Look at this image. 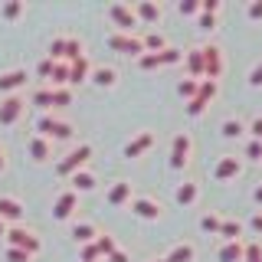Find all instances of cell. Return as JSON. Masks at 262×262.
Listing matches in <instances>:
<instances>
[{
    "mask_svg": "<svg viewBox=\"0 0 262 262\" xmlns=\"http://www.w3.org/2000/svg\"><path fill=\"white\" fill-rule=\"evenodd\" d=\"M7 243H10V249H23V252H30V256H36V252L43 249L39 236L27 226H7Z\"/></svg>",
    "mask_w": 262,
    "mask_h": 262,
    "instance_id": "obj_1",
    "label": "cell"
},
{
    "mask_svg": "<svg viewBox=\"0 0 262 262\" xmlns=\"http://www.w3.org/2000/svg\"><path fill=\"white\" fill-rule=\"evenodd\" d=\"M89 158H92V144H79L72 154H66V158L56 164V174H59V177H72L76 170L85 167V161H89Z\"/></svg>",
    "mask_w": 262,
    "mask_h": 262,
    "instance_id": "obj_2",
    "label": "cell"
},
{
    "mask_svg": "<svg viewBox=\"0 0 262 262\" xmlns=\"http://www.w3.org/2000/svg\"><path fill=\"white\" fill-rule=\"evenodd\" d=\"M36 135H43L49 138V141H66V138H72V125L69 121H59V118H53V115H43V118L36 121Z\"/></svg>",
    "mask_w": 262,
    "mask_h": 262,
    "instance_id": "obj_3",
    "label": "cell"
},
{
    "mask_svg": "<svg viewBox=\"0 0 262 262\" xmlns=\"http://www.w3.org/2000/svg\"><path fill=\"white\" fill-rule=\"evenodd\" d=\"M190 135L187 131H180V135H174V144H170V167L174 170H184L187 167V161H190Z\"/></svg>",
    "mask_w": 262,
    "mask_h": 262,
    "instance_id": "obj_4",
    "label": "cell"
},
{
    "mask_svg": "<svg viewBox=\"0 0 262 262\" xmlns=\"http://www.w3.org/2000/svg\"><path fill=\"white\" fill-rule=\"evenodd\" d=\"M203 79L216 82L220 76H223V49L220 46H203Z\"/></svg>",
    "mask_w": 262,
    "mask_h": 262,
    "instance_id": "obj_5",
    "label": "cell"
},
{
    "mask_svg": "<svg viewBox=\"0 0 262 262\" xmlns=\"http://www.w3.org/2000/svg\"><path fill=\"white\" fill-rule=\"evenodd\" d=\"M108 46L115 53H125V56H141L144 53V43L131 33H108Z\"/></svg>",
    "mask_w": 262,
    "mask_h": 262,
    "instance_id": "obj_6",
    "label": "cell"
},
{
    "mask_svg": "<svg viewBox=\"0 0 262 262\" xmlns=\"http://www.w3.org/2000/svg\"><path fill=\"white\" fill-rule=\"evenodd\" d=\"M23 112H27V102L20 95H7L0 102V125H16L23 118Z\"/></svg>",
    "mask_w": 262,
    "mask_h": 262,
    "instance_id": "obj_7",
    "label": "cell"
},
{
    "mask_svg": "<svg viewBox=\"0 0 262 262\" xmlns=\"http://www.w3.org/2000/svg\"><path fill=\"white\" fill-rule=\"evenodd\" d=\"M108 16H112V23H115L121 33H131V30L138 27V16H135V10H131L128 4H112V7H108Z\"/></svg>",
    "mask_w": 262,
    "mask_h": 262,
    "instance_id": "obj_8",
    "label": "cell"
},
{
    "mask_svg": "<svg viewBox=\"0 0 262 262\" xmlns=\"http://www.w3.org/2000/svg\"><path fill=\"white\" fill-rule=\"evenodd\" d=\"M76 207H79V193L76 190H62L59 196H56V203H53V216L56 220H69Z\"/></svg>",
    "mask_w": 262,
    "mask_h": 262,
    "instance_id": "obj_9",
    "label": "cell"
},
{
    "mask_svg": "<svg viewBox=\"0 0 262 262\" xmlns=\"http://www.w3.org/2000/svg\"><path fill=\"white\" fill-rule=\"evenodd\" d=\"M27 151H30V158L36 161V164H43V161L53 158V141L43 138V135H33L30 141H27Z\"/></svg>",
    "mask_w": 262,
    "mask_h": 262,
    "instance_id": "obj_10",
    "label": "cell"
},
{
    "mask_svg": "<svg viewBox=\"0 0 262 262\" xmlns=\"http://www.w3.org/2000/svg\"><path fill=\"white\" fill-rule=\"evenodd\" d=\"M131 213L141 216V220H158L161 216V203L151 200V196H135V200H131Z\"/></svg>",
    "mask_w": 262,
    "mask_h": 262,
    "instance_id": "obj_11",
    "label": "cell"
},
{
    "mask_svg": "<svg viewBox=\"0 0 262 262\" xmlns=\"http://www.w3.org/2000/svg\"><path fill=\"white\" fill-rule=\"evenodd\" d=\"M239 170H243L239 158H233V154H223V158H220V164L213 167V177H216V180H233Z\"/></svg>",
    "mask_w": 262,
    "mask_h": 262,
    "instance_id": "obj_12",
    "label": "cell"
},
{
    "mask_svg": "<svg viewBox=\"0 0 262 262\" xmlns=\"http://www.w3.org/2000/svg\"><path fill=\"white\" fill-rule=\"evenodd\" d=\"M0 220H4V223H20L23 203L16 200V196H0Z\"/></svg>",
    "mask_w": 262,
    "mask_h": 262,
    "instance_id": "obj_13",
    "label": "cell"
},
{
    "mask_svg": "<svg viewBox=\"0 0 262 262\" xmlns=\"http://www.w3.org/2000/svg\"><path fill=\"white\" fill-rule=\"evenodd\" d=\"M27 69H10V72H4L0 76V92H7V95H13L16 89H23L27 85Z\"/></svg>",
    "mask_w": 262,
    "mask_h": 262,
    "instance_id": "obj_14",
    "label": "cell"
},
{
    "mask_svg": "<svg viewBox=\"0 0 262 262\" xmlns=\"http://www.w3.org/2000/svg\"><path fill=\"white\" fill-rule=\"evenodd\" d=\"M131 10H135L138 23H158L161 20V4H151V0H138Z\"/></svg>",
    "mask_w": 262,
    "mask_h": 262,
    "instance_id": "obj_15",
    "label": "cell"
},
{
    "mask_svg": "<svg viewBox=\"0 0 262 262\" xmlns=\"http://www.w3.org/2000/svg\"><path fill=\"white\" fill-rule=\"evenodd\" d=\"M151 144H154V131H141L135 141L125 144V158H141V154H144Z\"/></svg>",
    "mask_w": 262,
    "mask_h": 262,
    "instance_id": "obj_16",
    "label": "cell"
},
{
    "mask_svg": "<svg viewBox=\"0 0 262 262\" xmlns=\"http://www.w3.org/2000/svg\"><path fill=\"white\" fill-rule=\"evenodd\" d=\"M105 200H108V207H125V203H131V184L128 180H118V184L108 190Z\"/></svg>",
    "mask_w": 262,
    "mask_h": 262,
    "instance_id": "obj_17",
    "label": "cell"
},
{
    "mask_svg": "<svg viewBox=\"0 0 262 262\" xmlns=\"http://www.w3.org/2000/svg\"><path fill=\"white\" fill-rule=\"evenodd\" d=\"M69 180H72L69 190H76V193H89V190H95V174H92V170H85V167L76 170V174H72Z\"/></svg>",
    "mask_w": 262,
    "mask_h": 262,
    "instance_id": "obj_18",
    "label": "cell"
},
{
    "mask_svg": "<svg viewBox=\"0 0 262 262\" xmlns=\"http://www.w3.org/2000/svg\"><path fill=\"white\" fill-rule=\"evenodd\" d=\"M89 79H92L95 85H102V89H112L115 82H118V72H115L112 66H98V69L89 72Z\"/></svg>",
    "mask_w": 262,
    "mask_h": 262,
    "instance_id": "obj_19",
    "label": "cell"
},
{
    "mask_svg": "<svg viewBox=\"0 0 262 262\" xmlns=\"http://www.w3.org/2000/svg\"><path fill=\"white\" fill-rule=\"evenodd\" d=\"M89 72H92V66H89L85 56H79V59H72V62H69V82H72V85L85 82V79H89Z\"/></svg>",
    "mask_w": 262,
    "mask_h": 262,
    "instance_id": "obj_20",
    "label": "cell"
},
{
    "mask_svg": "<svg viewBox=\"0 0 262 262\" xmlns=\"http://www.w3.org/2000/svg\"><path fill=\"white\" fill-rule=\"evenodd\" d=\"M243 256H246V246L243 243H223V246H220V252H216L220 262H243Z\"/></svg>",
    "mask_w": 262,
    "mask_h": 262,
    "instance_id": "obj_21",
    "label": "cell"
},
{
    "mask_svg": "<svg viewBox=\"0 0 262 262\" xmlns=\"http://www.w3.org/2000/svg\"><path fill=\"white\" fill-rule=\"evenodd\" d=\"M196 196H200V187L190 184V180H187V184H180L177 190H174V200L180 203V207H190V203H196Z\"/></svg>",
    "mask_w": 262,
    "mask_h": 262,
    "instance_id": "obj_22",
    "label": "cell"
},
{
    "mask_svg": "<svg viewBox=\"0 0 262 262\" xmlns=\"http://www.w3.org/2000/svg\"><path fill=\"white\" fill-rule=\"evenodd\" d=\"M216 236H226V243H239L243 223H239V220H220V233Z\"/></svg>",
    "mask_w": 262,
    "mask_h": 262,
    "instance_id": "obj_23",
    "label": "cell"
},
{
    "mask_svg": "<svg viewBox=\"0 0 262 262\" xmlns=\"http://www.w3.org/2000/svg\"><path fill=\"white\" fill-rule=\"evenodd\" d=\"M95 236H98V229H95L92 223H76V226H72V239H76L79 246L95 243Z\"/></svg>",
    "mask_w": 262,
    "mask_h": 262,
    "instance_id": "obj_24",
    "label": "cell"
},
{
    "mask_svg": "<svg viewBox=\"0 0 262 262\" xmlns=\"http://www.w3.org/2000/svg\"><path fill=\"white\" fill-rule=\"evenodd\" d=\"M164 262H193V246L190 243H177L174 249L164 256Z\"/></svg>",
    "mask_w": 262,
    "mask_h": 262,
    "instance_id": "obj_25",
    "label": "cell"
},
{
    "mask_svg": "<svg viewBox=\"0 0 262 262\" xmlns=\"http://www.w3.org/2000/svg\"><path fill=\"white\" fill-rule=\"evenodd\" d=\"M49 82H53V89H66V85H69V62H53Z\"/></svg>",
    "mask_w": 262,
    "mask_h": 262,
    "instance_id": "obj_26",
    "label": "cell"
},
{
    "mask_svg": "<svg viewBox=\"0 0 262 262\" xmlns=\"http://www.w3.org/2000/svg\"><path fill=\"white\" fill-rule=\"evenodd\" d=\"M216 92H220V85L216 82H210V79H203L200 85H196V102H203V105H210L213 98H216Z\"/></svg>",
    "mask_w": 262,
    "mask_h": 262,
    "instance_id": "obj_27",
    "label": "cell"
},
{
    "mask_svg": "<svg viewBox=\"0 0 262 262\" xmlns=\"http://www.w3.org/2000/svg\"><path fill=\"white\" fill-rule=\"evenodd\" d=\"M184 56H187L190 79H200V76H203V53H200V49H190V53H184Z\"/></svg>",
    "mask_w": 262,
    "mask_h": 262,
    "instance_id": "obj_28",
    "label": "cell"
},
{
    "mask_svg": "<svg viewBox=\"0 0 262 262\" xmlns=\"http://www.w3.org/2000/svg\"><path fill=\"white\" fill-rule=\"evenodd\" d=\"M141 43H144L147 53H161V49H167V39H164V33H158V30H151Z\"/></svg>",
    "mask_w": 262,
    "mask_h": 262,
    "instance_id": "obj_29",
    "label": "cell"
},
{
    "mask_svg": "<svg viewBox=\"0 0 262 262\" xmlns=\"http://www.w3.org/2000/svg\"><path fill=\"white\" fill-rule=\"evenodd\" d=\"M95 249H98V256H105V259H108L112 252L118 249V246H115V239H112L108 233H98V236H95Z\"/></svg>",
    "mask_w": 262,
    "mask_h": 262,
    "instance_id": "obj_30",
    "label": "cell"
},
{
    "mask_svg": "<svg viewBox=\"0 0 262 262\" xmlns=\"http://www.w3.org/2000/svg\"><path fill=\"white\" fill-rule=\"evenodd\" d=\"M79 56H85L82 53V43L76 36H66V53H62V62H72V59H79Z\"/></svg>",
    "mask_w": 262,
    "mask_h": 262,
    "instance_id": "obj_31",
    "label": "cell"
},
{
    "mask_svg": "<svg viewBox=\"0 0 262 262\" xmlns=\"http://www.w3.org/2000/svg\"><path fill=\"white\" fill-rule=\"evenodd\" d=\"M220 131H223V138H239L243 131H246V125H243L239 118H226L223 125H220Z\"/></svg>",
    "mask_w": 262,
    "mask_h": 262,
    "instance_id": "obj_32",
    "label": "cell"
},
{
    "mask_svg": "<svg viewBox=\"0 0 262 262\" xmlns=\"http://www.w3.org/2000/svg\"><path fill=\"white\" fill-rule=\"evenodd\" d=\"M180 59H184V53L174 49V46H167V49H161V53H158V62L161 66H177Z\"/></svg>",
    "mask_w": 262,
    "mask_h": 262,
    "instance_id": "obj_33",
    "label": "cell"
},
{
    "mask_svg": "<svg viewBox=\"0 0 262 262\" xmlns=\"http://www.w3.org/2000/svg\"><path fill=\"white\" fill-rule=\"evenodd\" d=\"M62 53H66V36H56L53 43H49V59L62 62Z\"/></svg>",
    "mask_w": 262,
    "mask_h": 262,
    "instance_id": "obj_34",
    "label": "cell"
},
{
    "mask_svg": "<svg viewBox=\"0 0 262 262\" xmlns=\"http://www.w3.org/2000/svg\"><path fill=\"white\" fill-rule=\"evenodd\" d=\"M72 105V92L69 89H53V108H66Z\"/></svg>",
    "mask_w": 262,
    "mask_h": 262,
    "instance_id": "obj_35",
    "label": "cell"
},
{
    "mask_svg": "<svg viewBox=\"0 0 262 262\" xmlns=\"http://www.w3.org/2000/svg\"><path fill=\"white\" fill-rule=\"evenodd\" d=\"M33 105H39V108H53V89H39V92H33Z\"/></svg>",
    "mask_w": 262,
    "mask_h": 262,
    "instance_id": "obj_36",
    "label": "cell"
},
{
    "mask_svg": "<svg viewBox=\"0 0 262 262\" xmlns=\"http://www.w3.org/2000/svg\"><path fill=\"white\" fill-rule=\"evenodd\" d=\"M196 85H200V82H196V79H184V82H180V85H177V92L184 95L187 102H190V98H196Z\"/></svg>",
    "mask_w": 262,
    "mask_h": 262,
    "instance_id": "obj_37",
    "label": "cell"
},
{
    "mask_svg": "<svg viewBox=\"0 0 262 262\" xmlns=\"http://www.w3.org/2000/svg\"><path fill=\"white\" fill-rule=\"evenodd\" d=\"M0 13H4L7 20H16V16L23 13V4H20V0H10V4H4V7H0Z\"/></svg>",
    "mask_w": 262,
    "mask_h": 262,
    "instance_id": "obj_38",
    "label": "cell"
},
{
    "mask_svg": "<svg viewBox=\"0 0 262 262\" xmlns=\"http://www.w3.org/2000/svg\"><path fill=\"white\" fill-rule=\"evenodd\" d=\"M200 229L203 233H220V216L216 213H207V216L200 220Z\"/></svg>",
    "mask_w": 262,
    "mask_h": 262,
    "instance_id": "obj_39",
    "label": "cell"
},
{
    "mask_svg": "<svg viewBox=\"0 0 262 262\" xmlns=\"http://www.w3.org/2000/svg\"><path fill=\"white\" fill-rule=\"evenodd\" d=\"M246 158L249 161H262V141H246Z\"/></svg>",
    "mask_w": 262,
    "mask_h": 262,
    "instance_id": "obj_40",
    "label": "cell"
},
{
    "mask_svg": "<svg viewBox=\"0 0 262 262\" xmlns=\"http://www.w3.org/2000/svg\"><path fill=\"white\" fill-rule=\"evenodd\" d=\"M243 262H262V246H259V243H249V246H246Z\"/></svg>",
    "mask_w": 262,
    "mask_h": 262,
    "instance_id": "obj_41",
    "label": "cell"
},
{
    "mask_svg": "<svg viewBox=\"0 0 262 262\" xmlns=\"http://www.w3.org/2000/svg\"><path fill=\"white\" fill-rule=\"evenodd\" d=\"M177 10L184 13V16H193V13H200V0H180Z\"/></svg>",
    "mask_w": 262,
    "mask_h": 262,
    "instance_id": "obj_42",
    "label": "cell"
},
{
    "mask_svg": "<svg viewBox=\"0 0 262 262\" xmlns=\"http://www.w3.org/2000/svg\"><path fill=\"white\" fill-rule=\"evenodd\" d=\"M7 262H33V256L23 252V249H10V246H7Z\"/></svg>",
    "mask_w": 262,
    "mask_h": 262,
    "instance_id": "obj_43",
    "label": "cell"
},
{
    "mask_svg": "<svg viewBox=\"0 0 262 262\" xmlns=\"http://www.w3.org/2000/svg\"><path fill=\"white\" fill-rule=\"evenodd\" d=\"M138 62H141V69H158V53H141L138 56Z\"/></svg>",
    "mask_w": 262,
    "mask_h": 262,
    "instance_id": "obj_44",
    "label": "cell"
},
{
    "mask_svg": "<svg viewBox=\"0 0 262 262\" xmlns=\"http://www.w3.org/2000/svg\"><path fill=\"white\" fill-rule=\"evenodd\" d=\"M82 262H98V249H95V243H85V246H82Z\"/></svg>",
    "mask_w": 262,
    "mask_h": 262,
    "instance_id": "obj_45",
    "label": "cell"
},
{
    "mask_svg": "<svg viewBox=\"0 0 262 262\" xmlns=\"http://www.w3.org/2000/svg\"><path fill=\"white\" fill-rule=\"evenodd\" d=\"M249 135H252V141H262V115H256L249 121Z\"/></svg>",
    "mask_w": 262,
    "mask_h": 262,
    "instance_id": "obj_46",
    "label": "cell"
},
{
    "mask_svg": "<svg viewBox=\"0 0 262 262\" xmlns=\"http://www.w3.org/2000/svg\"><path fill=\"white\" fill-rule=\"evenodd\" d=\"M200 13L216 16V13H220V0H200Z\"/></svg>",
    "mask_w": 262,
    "mask_h": 262,
    "instance_id": "obj_47",
    "label": "cell"
},
{
    "mask_svg": "<svg viewBox=\"0 0 262 262\" xmlns=\"http://www.w3.org/2000/svg\"><path fill=\"white\" fill-rule=\"evenodd\" d=\"M246 13H249V20H262V0H252Z\"/></svg>",
    "mask_w": 262,
    "mask_h": 262,
    "instance_id": "obj_48",
    "label": "cell"
},
{
    "mask_svg": "<svg viewBox=\"0 0 262 262\" xmlns=\"http://www.w3.org/2000/svg\"><path fill=\"white\" fill-rule=\"evenodd\" d=\"M36 72H39V76H43V79H49V72H53V59H49V56H46V59L36 66Z\"/></svg>",
    "mask_w": 262,
    "mask_h": 262,
    "instance_id": "obj_49",
    "label": "cell"
},
{
    "mask_svg": "<svg viewBox=\"0 0 262 262\" xmlns=\"http://www.w3.org/2000/svg\"><path fill=\"white\" fill-rule=\"evenodd\" d=\"M216 27V16H210V13H200V30H213Z\"/></svg>",
    "mask_w": 262,
    "mask_h": 262,
    "instance_id": "obj_50",
    "label": "cell"
},
{
    "mask_svg": "<svg viewBox=\"0 0 262 262\" xmlns=\"http://www.w3.org/2000/svg\"><path fill=\"white\" fill-rule=\"evenodd\" d=\"M249 82L252 85H262V62H256V69L249 72Z\"/></svg>",
    "mask_w": 262,
    "mask_h": 262,
    "instance_id": "obj_51",
    "label": "cell"
},
{
    "mask_svg": "<svg viewBox=\"0 0 262 262\" xmlns=\"http://www.w3.org/2000/svg\"><path fill=\"white\" fill-rule=\"evenodd\" d=\"M108 262H128V252L125 249H115L112 256H108Z\"/></svg>",
    "mask_w": 262,
    "mask_h": 262,
    "instance_id": "obj_52",
    "label": "cell"
},
{
    "mask_svg": "<svg viewBox=\"0 0 262 262\" xmlns=\"http://www.w3.org/2000/svg\"><path fill=\"white\" fill-rule=\"evenodd\" d=\"M249 226H252V229H256V233L262 236V210H259V213H256V216H252V220H249Z\"/></svg>",
    "mask_w": 262,
    "mask_h": 262,
    "instance_id": "obj_53",
    "label": "cell"
},
{
    "mask_svg": "<svg viewBox=\"0 0 262 262\" xmlns=\"http://www.w3.org/2000/svg\"><path fill=\"white\" fill-rule=\"evenodd\" d=\"M252 196H256V203H259V207H262V184L256 187V190H252Z\"/></svg>",
    "mask_w": 262,
    "mask_h": 262,
    "instance_id": "obj_54",
    "label": "cell"
},
{
    "mask_svg": "<svg viewBox=\"0 0 262 262\" xmlns=\"http://www.w3.org/2000/svg\"><path fill=\"white\" fill-rule=\"evenodd\" d=\"M7 170V158H4V151H0V174Z\"/></svg>",
    "mask_w": 262,
    "mask_h": 262,
    "instance_id": "obj_55",
    "label": "cell"
},
{
    "mask_svg": "<svg viewBox=\"0 0 262 262\" xmlns=\"http://www.w3.org/2000/svg\"><path fill=\"white\" fill-rule=\"evenodd\" d=\"M4 236H7V223H4V220H0V239H4Z\"/></svg>",
    "mask_w": 262,
    "mask_h": 262,
    "instance_id": "obj_56",
    "label": "cell"
},
{
    "mask_svg": "<svg viewBox=\"0 0 262 262\" xmlns=\"http://www.w3.org/2000/svg\"><path fill=\"white\" fill-rule=\"evenodd\" d=\"M151 262H164V259H151Z\"/></svg>",
    "mask_w": 262,
    "mask_h": 262,
    "instance_id": "obj_57",
    "label": "cell"
},
{
    "mask_svg": "<svg viewBox=\"0 0 262 262\" xmlns=\"http://www.w3.org/2000/svg\"><path fill=\"white\" fill-rule=\"evenodd\" d=\"M259 164H262V161H259Z\"/></svg>",
    "mask_w": 262,
    "mask_h": 262,
    "instance_id": "obj_58",
    "label": "cell"
}]
</instances>
